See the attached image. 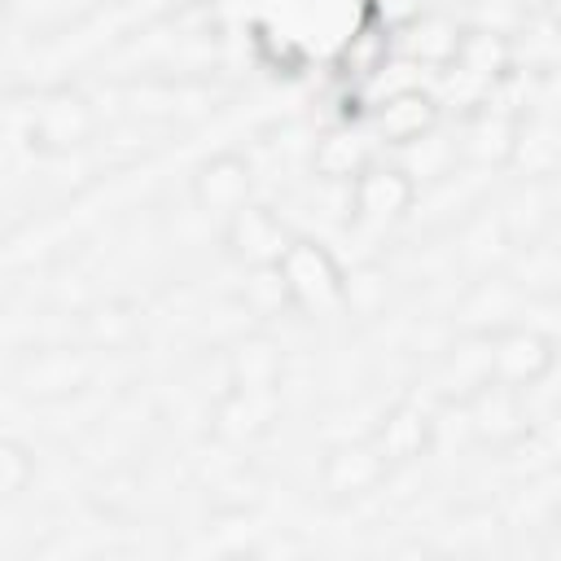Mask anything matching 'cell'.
Listing matches in <instances>:
<instances>
[{
    "label": "cell",
    "mask_w": 561,
    "mask_h": 561,
    "mask_svg": "<svg viewBox=\"0 0 561 561\" xmlns=\"http://www.w3.org/2000/svg\"><path fill=\"white\" fill-rule=\"evenodd\" d=\"M280 272H285V285H289L294 307H302L311 316L333 311L342 302V294H346V280H342L337 263L316 241H294L285 250V259H280Z\"/></svg>",
    "instance_id": "1"
},
{
    "label": "cell",
    "mask_w": 561,
    "mask_h": 561,
    "mask_svg": "<svg viewBox=\"0 0 561 561\" xmlns=\"http://www.w3.org/2000/svg\"><path fill=\"white\" fill-rule=\"evenodd\" d=\"M228 241H232V254L245 259L250 267H272L294 245V237L285 232V224L272 210H263V206H241L228 219Z\"/></svg>",
    "instance_id": "2"
},
{
    "label": "cell",
    "mask_w": 561,
    "mask_h": 561,
    "mask_svg": "<svg viewBox=\"0 0 561 561\" xmlns=\"http://www.w3.org/2000/svg\"><path fill=\"white\" fill-rule=\"evenodd\" d=\"M412 206V180L394 167H364V175L355 180V215L373 228L394 224L403 210Z\"/></svg>",
    "instance_id": "3"
},
{
    "label": "cell",
    "mask_w": 561,
    "mask_h": 561,
    "mask_svg": "<svg viewBox=\"0 0 561 561\" xmlns=\"http://www.w3.org/2000/svg\"><path fill=\"white\" fill-rule=\"evenodd\" d=\"M434 118H438L434 101H430L425 92H416V88L390 92V96L377 105V114H373L377 136L390 140V145H412V140H421V136L434 127Z\"/></svg>",
    "instance_id": "4"
},
{
    "label": "cell",
    "mask_w": 561,
    "mask_h": 561,
    "mask_svg": "<svg viewBox=\"0 0 561 561\" xmlns=\"http://www.w3.org/2000/svg\"><path fill=\"white\" fill-rule=\"evenodd\" d=\"M245 197H250V167L241 158L224 153V158H215V162L202 167V175H197V202H202V210L232 219L245 206Z\"/></svg>",
    "instance_id": "5"
},
{
    "label": "cell",
    "mask_w": 561,
    "mask_h": 561,
    "mask_svg": "<svg viewBox=\"0 0 561 561\" xmlns=\"http://www.w3.org/2000/svg\"><path fill=\"white\" fill-rule=\"evenodd\" d=\"M491 364H495L500 381L526 386V381H535L552 364V346L539 333H530V329H508V333H500V342L491 351Z\"/></svg>",
    "instance_id": "6"
},
{
    "label": "cell",
    "mask_w": 561,
    "mask_h": 561,
    "mask_svg": "<svg viewBox=\"0 0 561 561\" xmlns=\"http://www.w3.org/2000/svg\"><path fill=\"white\" fill-rule=\"evenodd\" d=\"M88 127H92V114H88V105H83L79 96H70V92H53V96L39 105V114H35V136H39V145H48V149H75V145L88 136Z\"/></svg>",
    "instance_id": "7"
},
{
    "label": "cell",
    "mask_w": 561,
    "mask_h": 561,
    "mask_svg": "<svg viewBox=\"0 0 561 561\" xmlns=\"http://www.w3.org/2000/svg\"><path fill=\"white\" fill-rule=\"evenodd\" d=\"M451 61L473 83H491V79H500L508 70V44L495 31H469V35H460V48H456Z\"/></svg>",
    "instance_id": "8"
},
{
    "label": "cell",
    "mask_w": 561,
    "mask_h": 561,
    "mask_svg": "<svg viewBox=\"0 0 561 561\" xmlns=\"http://www.w3.org/2000/svg\"><path fill=\"white\" fill-rule=\"evenodd\" d=\"M381 473H386L381 447H342L329 460V486L333 491H364V486L381 482Z\"/></svg>",
    "instance_id": "9"
},
{
    "label": "cell",
    "mask_w": 561,
    "mask_h": 561,
    "mask_svg": "<svg viewBox=\"0 0 561 561\" xmlns=\"http://www.w3.org/2000/svg\"><path fill=\"white\" fill-rule=\"evenodd\" d=\"M316 171L324 180H359L364 175V149H359V140L346 136V131L324 136L320 149H316Z\"/></svg>",
    "instance_id": "10"
},
{
    "label": "cell",
    "mask_w": 561,
    "mask_h": 561,
    "mask_svg": "<svg viewBox=\"0 0 561 561\" xmlns=\"http://www.w3.org/2000/svg\"><path fill=\"white\" fill-rule=\"evenodd\" d=\"M425 416H416L412 408H399L390 421H386V430H381V456L386 460H412V456H421V447H425Z\"/></svg>",
    "instance_id": "11"
},
{
    "label": "cell",
    "mask_w": 561,
    "mask_h": 561,
    "mask_svg": "<svg viewBox=\"0 0 561 561\" xmlns=\"http://www.w3.org/2000/svg\"><path fill=\"white\" fill-rule=\"evenodd\" d=\"M469 153L473 158H491V162H500V158H508L513 153V127L500 118V114H478L473 118V127H469Z\"/></svg>",
    "instance_id": "12"
},
{
    "label": "cell",
    "mask_w": 561,
    "mask_h": 561,
    "mask_svg": "<svg viewBox=\"0 0 561 561\" xmlns=\"http://www.w3.org/2000/svg\"><path fill=\"white\" fill-rule=\"evenodd\" d=\"M473 416H478V430H486V434H513V430H517L513 394H508V390H495L491 381L478 390V399H473Z\"/></svg>",
    "instance_id": "13"
},
{
    "label": "cell",
    "mask_w": 561,
    "mask_h": 561,
    "mask_svg": "<svg viewBox=\"0 0 561 561\" xmlns=\"http://www.w3.org/2000/svg\"><path fill=\"white\" fill-rule=\"evenodd\" d=\"M543 219H548V197H543V184L522 188V193L508 202V215H504V224H508V232H513V237H535Z\"/></svg>",
    "instance_id": "14"
},
{
    "label": "cell",
    "mask_w": 561,
    "mask_h": 561,
    "mask_svg": "<svg viewBox=\"0 0 561 561\" xmlns=\"http://www.w3.org/2000/svg\"><path fill=\"white\" fill-rule=\"evenodd\" d=\"M381 26H412L421 18V0H368Z\"/></svg>",
    "instance_id": "15"
},
{
    "label": "cell",
    "mask_w": 561,
    "mask_h": 561,
    "mask_svg": "<svg viewBox=\"0 0 561 561\" xmlns=\"http://www.w3.org/2000/svg\"><path fill=\"white\" fill-rule=\"evenodd\" d=\"M22 478H26V456H22L13 443H4V447H0V491L13 495V491L22 486Z\"/></svg>",
    "instance_id": "16"
}]
</instances>
